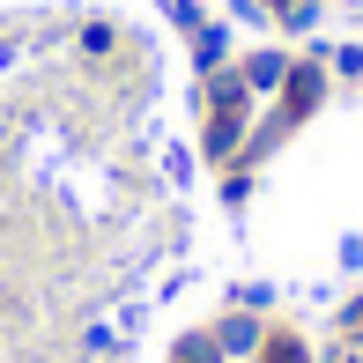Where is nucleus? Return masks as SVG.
I'll use <instances>...</instances> for the list:
<instances>
[{
	"mask_svg": "<svg viewBox=\"0 0 363 363\" xmlns=\"http://www.w3.org/2000/svg\"><path fill=\"white\" fill-rule=\"evenodd\" d=\"M216 341H223V356L259 363V349H267V326H259L252 311H230V319H216Z\"/></svg>",
	"mask_w": 363,
	"mask_h": 363,
	"instance_id": "obj_1",
	"label": "nucleus"
},
{
	"mask_svg": "<svg viewBox=\"0 0 363 363\" xmlns=\"http://www.w3.org/2000/svg\"><path fill=\"white\" fill-rule=\"evenodd\" d=\"M238 82H245V89H282V82H289V60L282 52H252Z\"/></svg>",
	"mask_w": 363,
	"mask_h": 363,
	"instance_id": "obj_2",
	"label": "nucleus"
},
{
	"mask_svg": "<svg viewBox=\"0 0 363 363\" xmlns=\"http://www.w3.org/2000/svg\"><path fill=\"white\" fill-rule=\"evenodd\" d=\"M223 52H230V30H216V23L193 30V67H201V74H216V67H223Z\"/></svg>",
	"mask_w": 363,
	"mask_h": 363,
	"instance_id": "obj_3",
	"label": "nucleus"
},
{
	"mask_svg": "<svg viewBox=\"0 0 363 363\" xmlns=\"http://www.w3.org/2000/svg\"><path fill=\"white\" fill-rule=\"evenodd\" d=\"M171 363H230V356H223L216 326H208V334H178V356H171Z\"/></svg>",
	"mask_w": 363,
	"mask_h": 363,
	"instance_id": "obj_4",
	"label": "nucleus"
},
{
	"mask_svg": "<svg viewBox=\"0 0 363 363\" xmlns=\"http://www.w3.org/2000/svg\"><path fill=\"white\" fill-rule=\"evenodd\" d=\"M259 363H311V349L296 334H267V349H259Z\"/></svg>",
	"mask_w": 363,
	"mask_h": 363,
	"instance_id": "obj_5",
	"label": "nucleus"
},
{
	"mask_svg": "<svg viewBox=\"0 0 363 363\" xmlns=\"http://www.w3.org/2000/svg\"><path fill=\"white\" fill-rule=\"evenodd\" d=\"M274 23H289V30H311V23H319V0H274Z\"/></svg>",
	"mask_w": 363,
	"mask_h": 363,
	"instance_id": "obj_6",
	"label": "nucleus"
},
{
	"mask_svg": "<svg viewBox=\"0 0 363 363\" xmlns=\"http://www.w3.org/2000/svg\"><path fill=\"white\" fill-rule=\"evenodd\" d=\"M341 267H349V274L363 267V230H349V238H341Z\"/></svg>",
	"mask_w": 363,
	"mask_h": 363,
	"instance_id": "obj_7",
	"label": "nucleus"
}]
</instances>
